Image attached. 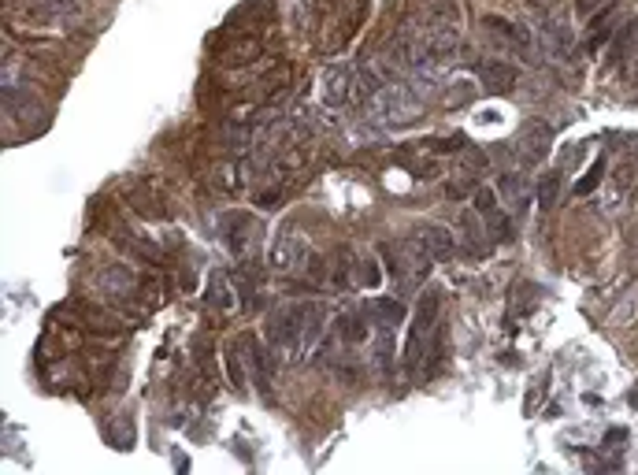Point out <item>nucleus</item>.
I'll list each match as a JSON object with an SVG mask.
<instances>
[{
    "label": "nucleus",
    "instance_id": "obj_18",
    "mask_svg": "<svg viewBox=\"0 0 638 475\" xmlns=\"http://www.w3.org/2000/svg\"><path fill=\"white\" fill-rule=\"evenodd\" d=\"M468 193H475L471 178H461V182H446V197H449V201H461V197H468Z\"/></svg>",
    "mask_w": 638,
    "mask_h": 475
},
{
    "label": "nucleus",
    "instance_id": "obj_5",
    "mask_svg": "<svg viewBox=\"0 0 638 475\" xmlns=\"http://www.w3.org/2000/svg\"><path fill=\"white\" fill-rule=\"evenodd\" d=\"M479 78H483V89L490 93H509L516 86V67H509V63L501 60H490V63H479Z\"/></svg>",
    "mask_w": 638,
    "mask_h": 475
},
{
    "label": "nucleus",
    "instance_id": "obj_14",
    "mask_svg": "<svg viewBox=\"0 0 638 475\" xmlns=\"http://www.w3.org/2000/svg\"><path fill=\"white\" fill-rule=\"evenodd\" d=\"M338 331H341V338H349V342L368 338V331H364V316H341V320H338Z\"/></svg>",
    "mask_w": 638,
    "mask_h": 475
},
{
    "label": "nucleus",
    "instance_id": "obj_6",
    "mask_svg": "<svg viewBox=\"0 0 638 475\" xmlns=\"http://www.w3.org/2000/svg\"><path fill=\"white\" fill-rule=\"evenodd\" d=\"M483 26H486V30H494V34H501V38H509V41H512V45H519V48H527V45H531V30L523 26V23L505 19V15H486Z\"/></svg>",
    "mask_w": 638,
    "mask_h": 475
},
{
    "label": "nucleus",
    "instance_id": "obj_22",
    "mask_svg": "<svg viewBox=\"0 0 638 475\" xmlns=\"http://www.w3.org/2000/svg\"><path fill=\"white\" fill-rule=\"evenodd\" d=\"M627 401H631V405H638V386L631 390V398H627Z\"/></svg>",
    "mask_w": 638,
    "mask_h": 475
},
{
    "label": "nucleus",
    "instance_id": "obj_10",
    "mask_svg": "<svg viewBox=\"0 0 638 475\" xmlns=\"http://www.w3.org/2000/svg\"><path fill=\"white\" fill-rule=\"evenodd\" d=\"M375 316H379L383 323H390V327H401L405 305H401L397 297H379V301H375Z\"/></svg>",
    "mask_w": 638,
    "mask_h": 475
},
{
    "label": "nucleus",
    "instance_id": "obj_11",
    "mask_svg": "<svg viewBox=\"0 0 638 475\" xmlns=\"http://www.w3.org/2000/svg\"><path fill=\"white\" fill-rule=\"evenodd\" d=\"M557 193H561V171H553V175H546L542 182H538V204L553 208L557 204Z\"/></svg>",
    "mask_w": 638,
    "mask_h": 475
},
{
    "label": "nucleus",
    "instance_id": "obj_23",
    "mask_svg": "<svg viewBox=\"0 0 638 475\" xmlns=\"http://www.w3.org/2000/svg\"><path fill=\"white\" fill-rule=\"evenodd\" d=\"M634 78H638V71H634Z\"/></svg>",
    "mask_w": 638,
    "mask_h": 475
},
{
    "label": "nucleus",
    "instance_id": "obj_12",
    "mask_svg": "<svg viewBox=\"0 0 638 475\" xmlns=\"http://www.w3.org/2000/svg\"><path fill=\"white\" fill-rule=\"evenodd\" d=\"M486 231H490V238H497V241H509L512 238V219L505 216V212L497 208L494 216H486Z\"/></svg>",
    "mask_w": 638,
    "mask_h": 475
},
{
    "label": "nucleus",
    "instance_id": "obj_1",
    "mask_svg": "<svg viewBox=\"0 0 638 475\" xmlns=\"http://www.w3.org/2000/svg\"><path fill=\"white\" fill-rule=\"evenodd\" d=\"M434 312H438V293L431 290V293H423V297H419V308L412 316V327H408V338H405V349H401V364L408 371H416V364L423 360V346H427Z\"/></svg>",
    "mask_w": 638,
    "mask_h": 475
},
{
    "label": "nucleus",
    "instance_id": "obj_16",
    "mask_svg": "<svg viewBox=\"0 0 638 475\" xmlns=\"http://www.w3.org/2000/svg\"><path fill=\"white\" fill-rule=\"evenodd\" d=\"M546 383H549V371H542V375H538V383L531 386V394H527V401H523V413H527V416H534V408H538V398H542V390H546Z\"/></svg>",
    "mask_w": 638,
    "mask_h": 475
},
{
    "label": "nucleus",
    "instance_id": "obj_7",
    "mask_svg": "<svg viewBox=\"0 0 638 475\" xmlns=\"http://www.w3.org/2000/svg\"><path fill=\"white\" fill-rule=\"evenodd\" d=\"M634 34H638V23H620L616 30H612V38H609V56H605V63L616 71L620 63H624V53H627V45L634 41Z\"/></svg>",
    "mask_w": 638,
    "mask_h": 475
},
{
    "label": "nucleus",
    "instance_id": "obj_3",
    "mask_svg": "<svg viewBox=\"0 0 638 475\" xmlns=\"http://www.w3.org/2000/svg\"><path fill=\"white\" fill-rule=\"evenodd\" d=\"M516 149L523 156V163H542L553 149V126L542 119H531L519 126V138H516Z\"/></svg>",
    "mask_w": 638,
    "mask_h": 475
},
{
    "label": "nucleus",
    "instance_id": "obj_9",
    "mask_svg": "<svg viewBox=\"0 0 638 475\" xmlns=\"http://www.w3.org/2000/svg\"><path fill=\"white\" fill-rule=\"evenodd\" d=\"M349 89H353V71H346V67H334L331 75H326V101L331 104H346L349 101Z\"/></svg>",
    "mask_w": 638,
    "mask_h": 475
},
{
    "label": "nucleus",
    "instance_id": "obj_4",
    "mask_svg": "<svg viewBox=\"0 0 638 475\" xmlns=\"http://www.w3.org/2000/svg\"><path fill=\"white\" fill-rule=\"evenodd\" d=\"M416 241L423 245V253H427L434 264H446V260H453V253H456V238L446 231V226H438V223L419 226V231H416Z\"/></svg>",
    "mask_w": 638,
    "mask_h": 475
},
{
    "label": "nucleus",
    "instance_id": "obj_8",
    "mask_svg": "<svg viewBox=\"0 0 638 475\" xmlns=\"http://www.w3.org/2000/svg\"><path fill=\"white\" fill-rule=\"evenodd\" d=\"M546 45L553 56H571V48H576V34L568 30V23H546Z\"/></svg>",
    "mask_w": 638,
    "mask_h": 475
},
{
    "label": "nucleus",
    "instance_id": "obj_21",
    "mask_svg": "<svg viewBox=\"0 0 638 475\" xmlns=\"http://www.w3.org/2000/svg\"><path fill=\"white\" fill-rule=\"evenodd\" d=\"M624 438H627V431H620V427H616V431L605 435V446H609V442H624Z\"/></svg>",
    "mask_w": 638,
    "mask_h": 475
},
{
    "label": "nucleus",
    "instance_id": "obj_19",
    "mask_svg": "<svg viewBox=\"0 0 638 475\" xmlns=\"http://www.w3.org/2000/svg\"><path fill=\"white\" fill-rule=\"evenodd\" d=\"M226 371H231V386L234 390H241V371H238V356H234V349H226Z\"/></svg>",
    "mask_w": 638,
    "mask_h": 475
},
{
    "label": "nucleus",
    "instance_id": "obj_13",
    "mask_svg": "<svg viewBox=\"0 0 638 475\" xmlns=\"http://www.w3.org/2000/svg\"><path fill=\"white\" fill-rule=\"evenodd\" d=\"M601 175H605V156H598V160H594V168L583 175V182L576 186V197H586V193H594V190H598V182H601Z\"/></svg>",
    "mask_w": 638,
    "mask_h": 475
},
{
    "label": "nucleus",
    "instance_id": "obj_15",
    "mask_svg": "<svg viewBox=\"0 0 638 475\" xmlns=\"http://www.w3.org/2000/svg\"><path fill=\"white\" fill-rule=\"evenodd\" d=\"M497 208H501V204H497V193H494V190H486V186H483V190H475V212H479L483 219H486V216H494Z\"/></svg>",
    "mask_w": 638,
    "mask_h": 475
},
{
    "label": "nucleus",
    "instance_id": "obj_20",
    "mask_svg": "<svg viewBox=\"0 0 638 475\" xmlns=\"http://www.w3.org/2000/svg\"><path fill=\"white\" fill-rule=\"evenodd\" d=\"M501 186H505V193H509V197H516V201L523 197V178H519V175H505Z\"/></svg>",
    "mask_w": 638,
    "mask_h": 475
},
{
    "label": "nucleus",
    "instance_id": "obj_2",
    "mask_svg": "<svg viewBox=\"0 0 638 475\" xmlns=\"http://www.w3.org/2000/svg\"><path fill=\"white\" fill-rule=\"evenodd\" d=\"M375 111L383 123H416L423 116V97L412 86H390L375 97Z\"/></svg>",
    "mask_w": 638,
    "mask_h": 475
},
{
    "label": "nucleus",
    "instance_id": "obj_17",
    "mask_svg": "<svg viewBox=\"0 0 638 475\" xmlns=\"http://www.w3.org/2000/svg\"><path fill=\"white\" fill-rule=\"evenodd\" d=\"M360 283L371 286V290L383 283V271H379V264H375V260H360Z\"/></svg>",
    "mask_w": 638,
    "mask_h": 475
}]
</instances>
